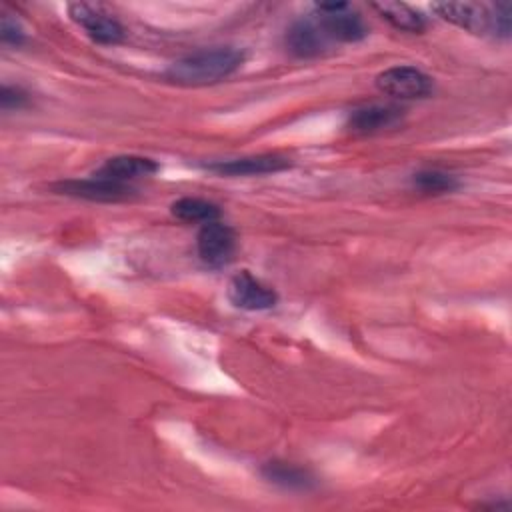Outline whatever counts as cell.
I'll return each instance as SVG.
<instances>
[{"instance_id": "30bf717a", "label": "cell", "mask_w": 512, "mask_h": 512, "mask_svg": "<svg viewBox=\"0 0 512 512\" xmlns=\"http://www.w3.org/2000/svg\"><path fill=\"white\" fill-rule=\"evenodd\" d=\"M220 176H262L290 168V160L278 154H254L232 160H220L206 166Z\"/></svg>"}, {"instance_id": "5b68a950", "label": "cell", "mask_w": 512, "mask_h": 512, "mask_svg": "<svg viewBox=\"0 0 512 512\" xmlns=\"http://www.w3.org/2000/svg\"><path fill=\"white\" fill-rule=\"evenodd\" d=\"M376 88L392 98H426L434 90L432 78L416 66H392L376 76Z\"/></svg>"}, {"instance_id": "7a4b0ae2", "label": "cell", "mask_w": 512, "mask_h": 512, "mask_svg": "<svg viewBox=\"0 0 512 512\" xmlns=\"http://www.w3.org/2000/svg\"><path fill=\"white\" fill-rule=\"evenodd\" d=\"M432 10L446 22L480 36L510 38L512 6L510 2H436Z\"/></svg>"}, {"instance_id": "8992f818", "label": "cell", "mask_w": 512, "mask_h": 512, "mask_svg": "<svg viewBox=\"0 0 512 512\" xmlns=\"http://www.w3.org/2000/svg\"><path fill=\"white\" fill-rule=\"evenodd\" d=\"M226 296L232 306L248 312L270 310L278 304L276 290L262 282L258 276H254L250 270H240L230 278Z\"/></svg>"}, {"instance_id": "9c48e42d", "label": "cell", "mask_w": 512, "mask_h": 512, "mask_svg": "<svg viewBox=\"0 0 512 512\" xmlns=\"http://www.w3.org/2000/svg\"><path fill=\"white\" fill-rule=\"evenodd\" d=\"M58 194L94 200V202H120L134 196V188L130 184H118L112 180H104L92 174V178H74V180H62L52 186Z\"/></svg>"}, {"instance_id": "ac0fdd59", "label": "cell", "mask_w": 512, "mask_h": 512, "mask_svg": "<svg viewBox=\"0 0 512 512\" xmlns=\"http://www.w3.org/2000/svg\"><path fill=\"white\" fill-rule=\"evenodd\" d=\"M30 104V96L26 90H22L20 86H2L0 92V106L2 110H20L26 108Z\"/></svg>"}, {"instance_id": "6da1fadb", "label": "cell", "mask_w": 512, "mask_h": 512, "mask_svg": "<svg viewBox=\"0 0 512 512\" xmlns=\"http://www.w3.org/2000/svg\"><path fill=\"white\" fill-rule=\"evenodd\" d=\"M246 54L236 46H212L186 54L172 62L164 78L178 86H206L232 76L244 64Z\"/></svg>"}, {"instance_id": "ba28073f", "label": "cell", "mask_w": 512, "mask_h": 512, "mask_svg": "<svg viewBox=\"0 0 512 512\" xmlns=\"http://www.w3.org/2000/svg\"><path fill=\"white\" fill-rule=\"evenodd\" d=\"M406 116V110L398 104H366L360 108H354L348 116L346 128L352 134L360 136H370V134H380L386 130H392L402 124Z\"/></svg>"}, {"instance_id": "4fadbf2b", "label": "cell", "mask_w": 512, "mask_h": 512, "mask_svg": "<svg viewBox=\"0 0 512 512\" xmlns=\"http://www.w3.org/2000/svg\"><path fill=\"white\" fill-rule=\"evenodd\" d=\"M260 474L264 480L284 490H310L316 486V478L308 468L284 460L264 462L260 466Z\"/></svg>"}, {"instance_id": "8fae6325", "label": "cell", "mask_w": 512, "mask_h": 512, "mask_svg": "<svg viewBox=\"0 0 512 512\" xmlns=\"http://www.w3.org/2000/svg\"><path fill=\"white\" fill-rule=\"evenodd\" d=\"M158 164L152 158L146 156H136V154H122L108 158L96 172L94 176L112 180L118 184H128L138 178H148L158 172Z\"/></svg>"}, {"instance_id": "52a82bcc", "label": "cell", "mask_w": 512, "mask_h": 512, "mask_svg": "<svg viewBox=\"0 0 512 512\" xmlns=\"http://www.w3.org/2000/svg\"><path fill=\"white\" fill-rule=\"evenodd\" d=\"M196 250H198L200 260L208 268H224L234 258L236 234L228 224H224L220 220L206 222L198 230Z\"/></svg>"}, {"instance_id": "2e32d148", "label": "cell", "mask_w": 512, "mask_h": 512, "mask_svg": "<svg viewBox=\"0 0 512 512\" xmlns=\"http://www.w3.org/2000/svg\"><path fill=\"white\" fill-rule=\"evenodd\" d=\"M412 184L420 194H428V196H440V194H450L454 190L460 188V180L440 168H424L418 170L412 176Z\"/></svg>"}, {"instance_id": "9a60e30c", "label": "cell", "mask_w": 512, "mask_h": 512, "mask_svg": "<svg viewBox=\"0 0 512 512\" xmlns=\"http://www.w3.org/2000/svg\"><path fill=\"white\" fill-rule=\"evenodd\" d=\"M170 212L174 218L188 222V224H194V222L206 224V222L220 218V206L206 198H198V196L178 198L176 202H172Z\"/></svg>"}, {"instance_id": "7c38bea8", "label": "cell", "mask_w": 512, "mask_h": 512, "mask_svg": "<svg viewBox=\"0 0 512 512\" xmlns=\"http://www.w3.org/2000/svg\"><path fill=\"white\" fill-rule=\"evenodd\" d=\"M284 44L296 58H316L326 50L328 38L314 20H298L286 30Z\"/></svg>"}, {"instance_id": "e0dca14e", "label": "cell", "mask_w": 512, "mask_h": 512, "mask_svg": "<svg viewBox=\"0 0 512 512\" xmlns=\"http://www.w3.org/2000/svg\"><path fill=\"white\" fill-rule=\"evenodd\" d=\"M0 38L4 44L8 46H22L26 42V32L22 30V26L10 18V14H2V22H0Z\"/></svg>"}, {"instance_id": "3957f363", "label": "cell", "mask_w": 512, "mask_h": 512, "mask_svg": "<svg viewBox=\"0 0 512 512\" xmlns=\"http://www.w3.org/2000/svg\"><path fill=\"white\" fill-rule=\"evenodd\" d=\"M314 12V22L328 38V42H360L368 36L366 22L346 2H320L314 6Z\"/></svg>"}, {"instance_id": "5bb4252c", "label": "cell", "mask_w": 512, "mask_h": 512, "mask_svg": "<svg viewBox=\"0 0 512 512\" xmlns=\"http://www.w3.org/2000/svg\"><path fill=\"white\" fill-rule=\"evenodd\" d=\"M372 8L396 30L410 34H420L426 30L424 14L404 2H374Z\"/></svg>"}, {"instance_id": "277c9868", "label": "cell", "mask_w": 512, "mask_h": 512, "mask_svg": "<svg viewBox=\"0 0 512 512\" xmlns=\"http://www.w3.org/2000/svg\"><path fill=\"white\" fill-rule=\"evenodd\" d=\"M68 16L86 32L90 40L98 44L114 46V44H120L126 36L124 26L98 4H88V2L68 4Z\"/></svg>"}]
</instances>
